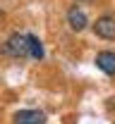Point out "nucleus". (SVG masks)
I'll list each match as a JSON object with an SVG mask.
<instances>
[{
  "label": "nucleus",
  "instance_id": "obj_1",
  "mask_svg": "<svg viewBox=\"0 0 115 124\" xmlns=\"http://www.w3.org/2000/svg\"><path fill=\"white\" fill-rule=\"evenodd\" d=\"M2 55L10 57H29V36L24 33H12L5 43H2Z\"/></svg>",
  "mask_w": 115,
  "mask_h": 124
},
{
  "label": "nucleus",
  "instance_id": "obj_2",
  "mask_svg": "<svg viewBox=\"0 0 115 124\" xmlns=\"http://www.w3.org/2000/svg\"><path fill=\"white\" fill-rule=\"evenodd\" d=\"M94 33L98 36V38H106V41H115V17L110 15H103L98 17L94 24Z\"/></svg>",
  "mask_w": 115,
  "mask_h": 124
},
{
  "label": "nucleus",
  "instance_id": "obj_3",
  "mask_svg": "<svg viewBox=\"0 0 115 124\" xmlns=\"http://www.w3.org/2000/svg\"><path fill=\"white\" fill-rule=\"evenodd\" d=\"M12 124H46V112H41V110H17L12 115Z\"/></svg>",
  "mask_w": 115,
  "mask_h": 124
},
{
  "label": "nucleus",
  "instance_id": "obj_4",
  "mask_svg": "<svg viewBox=\"0 0 115 124\" xmlns=\"http://www.w3.org/2000/svg\"><path fill=\"white\" fill-rule=\"evenodd\" d=\"M67 24H70V29L72 31H84L86 26H89V17H86V12H84L82 7H77V5H72L70 10H67Z\"/></svg>",
  "mask_w": 115,
  "mask_h": 124
},
{
  "label": "nucleus",
  "instance_id": "obj_5",
  "mask_svg": "<svg viewBox=\"0 0 115 124\" xmlns=\"http://www.w3.org/2000/svg\"><path fill=\"white\" fill-rule=\"evenodd\" d=\"M96 67H98L103 74H108V77H115V53L113 50H101L96 53Z\"/></svg>",
  "mask_w": 115,
  "mask_h": 124
},
{
  "label": "nucleus",
  "instance_id": "obj_6",
  "mask_svg": "<svg viewBox=\"0 0 115 124\" xmlns=\"http://www.w3.org/2000/svg\"><path fill=\"white\" fill-rule=\"evenodd\" d=\"M27 36H29V57H34V60H43V57H46V50H43L41 38L34 36V33H27Z\"/></svg>",
  "mask_w": 115,
  "mask_h": 124
}]
</instances>
